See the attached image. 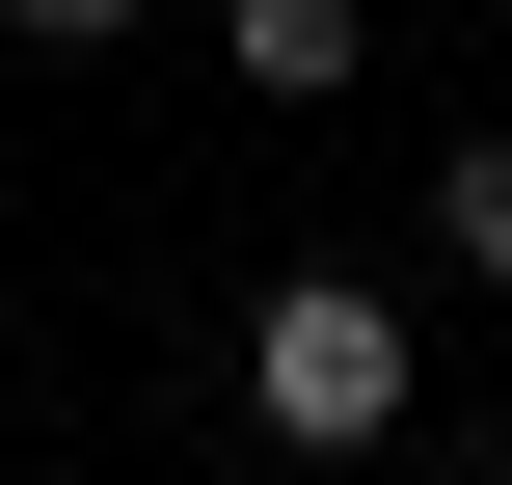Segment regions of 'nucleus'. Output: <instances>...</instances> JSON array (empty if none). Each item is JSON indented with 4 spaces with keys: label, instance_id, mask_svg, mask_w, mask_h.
<instances>
[{
    "label": "nucleus",
    "instance_id": "3",
    "mask_svg": "<svg viewBox=\"0 0 512 485\" xmlns=\"http://www.w3.org/2000/svg\"><path fill=\"white\" fill-rule=\"evenodd\" d=\"M432 243H459V297H512V135H459V162H432Z\"/></svg>",
    "mask_w": 512,
    "mask_h": 485
},
{
    "label": "nucleus",
    "instance_id": "1",
    "mask_svg": "<svg viewBox=\"0 0 512 485\" xmlns=\"http://www.w3.org/2000/svg\"><path fill=\"white\" fill-rule=\"evenodd\" d=\"M405 378H432V324H405L378 270H270V297H243V405H270L297 459H378Z\"/></svg>",
    "mask_w": 512,
    "mask_h": 485
},
{
    "label": "nucleus",
    "instance_id": "2",
    "mask_svg": "<svg viewBox=\"0 0 512 485\" xmlns=\"http://www.w3.org/2000/svg\"><path fill=\"white\" fill-rule=\"evenodd\" d=\"M216 54H243L270 108H351V0H216Z\"/></svg>",
    "mask_w": 512,
    "mask_h": 485
},
{
    "label": "nucleus",
    "instance_id": "4",
    "mask_svg": "<svg viewBox=\"0 0 512 485\" xmlns=\"http://www.w3.org/2000/svg\"><path fill=\"white\" fill-rule=\"evenodd\" d=\"M0 27H27V54H108V27H162V0H0Z\"/></svg>",
    "mask_w": 512,
    "mask_h": 485
}]
</instances>
